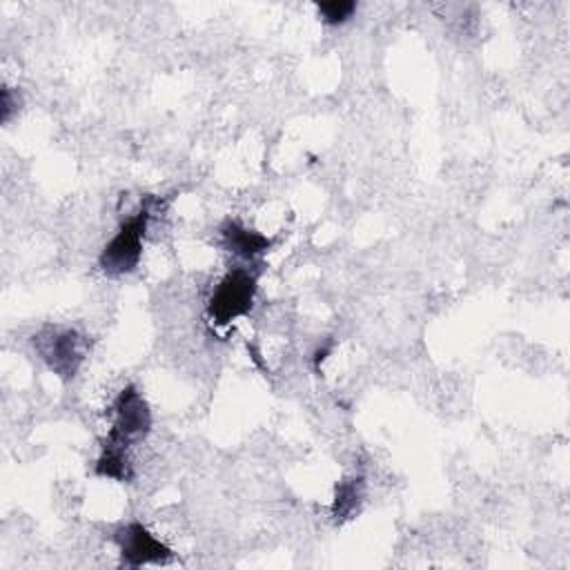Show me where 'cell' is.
Segmentation results:
<instances>
[{"mask_svg": "<svg viewBox=\"0 0 570 570\" xmlns=\"http://www.w3.org/2000/svg\"><path fill=\"white\" fill-rule=\"evenodd\" d=\"M220 238H223V245L232 254H236L238 258H245V261H252V258L265 254L272 245V240L265 234L249 229L238 220H227L220 227Z\"/></svg>", "mask_w": 570, "mask_h": 570, "instance_id": "cell-6", "label": "cell"}, {"mask_svg": "<svg viewBox=\"0 0 570 570\" xmlns=\"http://www.w3.org/2000/svg\"><path fill=\"white\" fill-rule=\"evenodd\" d=\"M33 347L60 379H73L85 361V338L69 327H45L33 336Z\"/></svg>", "mask_w": 570, "mask_h": 570, "instance_id": "cell-4", "label": "cell"}, {"mask_svg": "<svg viewBox=\"0 0 570 570\" xmlns=\"http://www.w3.org/2000/svg\"><path fill=\"white\" fill-rule=\"evenodd\" d=\"M256 283H258V276L249 269L236 267L227 272L214 287L207 303V312L212 321L216 325H227L234 318L247 314L254 305V296L258 287Z\"/></svg>", "mask_w": 570, "mask_h": 570, "instance_id": "cell-3", "label": "cell"}, {"mask_svg": "<svg viewBox=\"0 0 570 570\" xmlns=\"http://www.w3.org/2000/svg\"><path fill=\"white\" fill-rule=\"evenodd\" d=\"M363 501V476H350L338 481L336 492H334V503H332V517L336 521L350 519Z\"/></svg>", "mask_w": 570, "mask_h": 570, "instance_id": "cell-7", "label": "cell"}, {"mask_svg": "<svg viewBox=\"0 0 570 570\" xmlns=\"http://www.w3.org/2000/svg\"><path fill=\"white\" fill-rule=\"evenodd\" d=\"M151 205H154V198H147L145 203H140V207L127 220L120 223L118 232L102 247L98 256V267L105 276L118 278L138 267L142 256L145 232L151 218Z\"/></svg>", "mask_w": 570, "mask_h": 570, "instance_id": "cell-1", "label": "cell"}, {"mask_svg": "<svg viewBox=\"0 0 570 570\" xmlns=\"http://www.w3.org/2000/svg\"><path fill=\"white\" fill-rule=\"evenodd\" d=\"M11 111H13V102H11V89H2V120L7 122L11 118Z\"/></svg>", "mask_w": 570, "mask_h": 570, "instance_id": "cell-9", "label": "cell"}, {"mask_svg": "<svg viewBox=\"0 0 570 570\" xmlns=\"http://www.w3.org/2000/svg\"><path fill=\"white\" fill-rule=\"evenodd\" d=\"M316 11L321 16V20L330 27L343 24L352 18V13L356 11V2L352 0H327V2H318Z\"/></svg>", "mask_w": 570, "mask_h": 570, "instance_id": "cell-8", "label": "cell"}, {"mask_svg": "<svg viewBox=\"0 0 570 570\" xmlns=\"http://www.w3.org/2000/svg\"><path fill=\"white\" fill-rule=\"evenodd\" d=\"M114 541L120 550V561L127 568L171 561V550L138 521L120 525L114 534Z\"/></svg>", "mask_w": 570, "mask_h": 570, "instance_id": "cell-5", "label": "cell"}, {"mask_svg": "<svg viewBox=\"0 0 570 570\" xmlns=\"http://www.w3.org/2000/svg\"><path fill=\"white\" fill-rule=\"evenodd\" d=\"M111 412H114V419H111L109 434L102 441V450L127 456L129 448L142 441L151 430L149 405L134 385H127L118 392L111 405Z\"/></svg>", "mask_w": 570, "mask_h": 570, "instance_id": "cell-2", "label": "cell"}]
</instances>
